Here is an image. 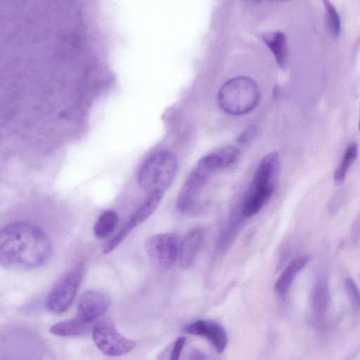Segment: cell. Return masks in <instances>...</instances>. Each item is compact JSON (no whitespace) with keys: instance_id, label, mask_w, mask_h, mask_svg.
<instances>
[{"instance_id":"6da1fadb","label":"cell","mask_w":360,"mask_h":360,"mask_svg":"<svg viewBox=\"0 0 360 360\" xmlns=\"http://www.w3.org/2000/svg\"><path fill=\"white\" fill-rule=\"evenodd\" d=\"M1 5L2 51L87 56L112 48L101 0H5Z\"/></svg>"},{"instance_id":"4fadbf2b","label":"cell","mask_w":360,"mask_h":360,"mask_svg":"<svg viewBox=\"0 0 360 360\" xmlns=\"http://www.w3.org/2000/svg\"><path fill=\"white\" fill-rule=\"evenodd\" d=\"M205 237L202 227H195L188 231L180 241L179 265L181 269H190L195 263Z\"/></svg>"},{"instance_id":"9c48e42d","label":"cell","mask_w":360,"mask_h":360,"mask_svg":"<svg viewBox=\"0 0 360 360\" xmlns=\"http://www.w3.org/2000/svg\"><path fill=\"white\" fill-rule=\"evenodd\" d=\"M92 338L95 345L104 354L118 356L127 354L134 349L136 342L122 335L113 322L104 319L94 323Z\"/></svg>"},{"instance_id":"7c38bea8","label":"cell","mask_w":360,"mask_h":360,"mask_svg":"<svg viewBox=\"0 0 360 360\" xmlns=\"http://www.w3.org/2000/svg\"><path fill=\"white\" fill-rule=\"evenodd\" d=\"M187 333L206 338L221 354L225 350L228 344V337L224 327L219 323L210 320H197L184 327Z\"/></svg>"},{"instance_id":"44dd1931","label":"cell","mask_w":360,"mask_h":360,"mask_svg":"<svg viewBox=\"0 0 360 360\" xmlns=\"http://www.w3.org/2000/svg\"><path fill=\"white\" fill-rule=\"evenodd\" d=\"M345 288L354 307L360 310V289L351 278L345 280Z\"/></svg>"},{"instance_id":"8fae6325","label":"cell","mask_w":360,"mask_h":360,"mask_svg":"<svg viewBox=\"0 0 360 360\" xmlns=\"http://www.w3.org/2000/svg\"><path fill=\"white\" fill-rule=\"evenodd\" d=\"M110 303V296L105 291L87 290L79 299L77 316L86 322H94L107 311Z\"/></svg>"},{"instance_id":"d6986e66","label":"cell","mask_w":360,"mask_h":360,"mask_svg":"<svg viewBox=\"0 0 360 360\" xmlns=\"http://www.w3.org/2000/svg\"><path fill=\"white\" fill-rule=\"evenodd\" d=\"M358 155V146L356 143L349 144L336 168L334 174V181L337 184H341L345 178L348 169L356 160Z\"/></svg>"},{"instance_id":"52a82bcc","label":"cell","mask_w":360,"mask_h":360,"mask_svg":"<svg viewBox=\"0 0 360 360\" xmlns=\"http://www.w3.org/2000/svg\"><path fill=\"white\" fill-rule=\"evenodd\" d=\"M180 240L174 233H157L150 236L145 243L150 262L158 271L169 270L179 256Z\"/></svg>"},{"instance_id":"277c9868","label":"cell","mask_w":360,"mask_h":360,"mask_svg":"<svg viewBox=\"0 0 360 360\" xmlns=\"http://www.w3.org/2000/svg\"><path fill=\"white\" fill-rule=\"evenodd\" d=\"M280 159L276 152L265 155L257 165L242 205L245 217L257 214L274 194L280 174Z\"/></svg>"},{"instance_id":"7402d4cb","label":"cell","mask_w":360,"mask_h":360,"mask_svg":"<svg viewBox=\"0 0 360 360\" xmlns=\"http://www.w3.org/2000/svg\"><path fill=\"white\" fill-rule=\"evenodd\" d=\"M257 129L255 126H248L238 136L237 142L241 145L250 143L257 136Z\"/></svg>"},{"instance_id":"5bb4252c","label":"cell","mask_w":360,"mask_h":360,"mask_svg":"<svg viewBox=\"0 0 360 360\" xmlns=\"http://www.w3.org/2000/svg\"><path fill=\"white\" fill-rule=\"evenodd\" d=\"M309 260L308 255H302L294 259L287 265L275 283V290L278 295L283 297L288 293L296 276Z\"/></svg>"},{"instance_id":"5b68a950","label":"cell","mask_w":360,"mask_h":360,"mask_svg":"<svg viewBox=\"0 0 360 360\" xmlns=\"http://www.w3.org/2000/svg\"><path fill=\"white\" fill-rule=\"evenodd\" d=\"M260 90L251 78L238 76L226 81L217 94L219 105L231 115H243L253 110L260 101Z\"/></svg>"},{"instance_id":"ba28073f","label":"cell","mask_w":360,"mask_h":360,"mask_svg":"<svg viewBox=\"0 0 360 360\" xmlns=\"http://www.w3.org/2000/svg\"><path fill=\"white\" fill-rule=\"evenodd\" d=\"M84 273V266L77 265L56 283L46 299V307L51 311L60 314L70 308L77 295Z\"/></svg>"},{"instance_id":"2e32d148","label":"cell","mask_w":360,"mask_h":360,"mask_svg":"<svg viewBox=\"0 0 360 360\" xmlns=\"http://www.w3.org/2000/svg\"><path fill=\"white\" fill-rule=\"evenodd\" d=\"M94 322H86L77 316L74 319L60 321L52 325L50 333L58 336H78L92 331Z\"/></svg>"},{"instance_id":"3957f363","label":"cell","mask_w":360,"mask_h":360,"mask_svg":"<svg viewBox=\"0 0 360 360\" xmlns=\"http://www.w3.org/2000/svg\"><path fill=\"white\" fill-rule=\"evenodd\" d=\"M233 146L224 147L202 157L188 173L176 198V208L184 214L196 207L204 187L217 170L234 164L240 156Z\"/></svg>"},{"instance_id":"d4e9b609","label":"cell","mask_w":360,"mask_h":360,"mask_svg":"<svg viewBox=\"0 0 360 360\" xmlns=\"http://www.w3.org/2000/svg\"><path fill=\"white\" fill-rule=\"evenodd\" d=\"M359 131H360V118H359Z\"/></svg>"},{"instance_id":"ffe728a7","label":"cell","mask_w":360,"mask_h":360,"mask_svg":"<svg viewBox=\"0 0 360 360\" xmlns=\"http://www.w3.org/2000/svg\"><path fill=\"white\" fill-rule=\"evenodd\" d=\"M325 10V22L329 33L333 37H338L341 32L339 14L330 0H323Z\"/></svg>"},{"instance_id":"484cf974","label":"cell","mask_w":360,"mask_h":360,"mask_svg":"<svg viewBox=\"0 0 360 360\" xmlns=\"http://www.w3.org/2000/svg\"><path fill=\"white\" fill-rule=\"evenodd\" d=\"M256 1H262V0H256Z\"/></svg>"},{"instance_id":"e0dca14e","label":"cell","mask_w":360,"mask_h":360,"mask_svg":"<svg viewBox=\"0 0 360 360\" xmlns=\"http://www.w3.org/2000/svg\"><path fill=\"white\" fill-rule=\"evenodd\" d=\"M262 39L272 52L277 65L281 69L286 66L288 56L287 39L285 33L276 31L262 35Z\"/></svg>"},{"instance_id":"7a4b0ae2","label":"cell","mask_w":360,"mask_h":360,"mask_svg":"<svg viewBox=\"0 0 360 360\" xmlns=\"http://www.w3.org/2000/svg\"><path fill=\"white\" fill-rule=\"evenodd\" d=\"M51 243L39 226L25 221H15L4 226L0 233V264L16 271H30L46 263Z\"/></svg>"},{"instance_id":"603a6c76","label":"cell","mask_w":360,"mask_h":360,"mask_svg":"<svg viewBox=\"0 0 360 360\" xmlns=\"http://www.w3.org/2000/svg\"><path fill=\"white\" fill-rule=\"evenodd\" d=\"M186 339L184 337H179L174 342L169 359L177 360L179 359L183 348L186 344Z\"/></svg>"},{"instance_id":"9a60e30c","label":"cell","mask_w":360,"mask_h":360,"mask_svg":"<svg viewBox=\"0 0 360 360\" xmlns=\"http://www.w3.org/2000/svg\"><path fill=\"white\" fill-rule=\"evenodd\" d=\"M329 302L330 295L327 282L325 278L321 277L316 281L310 297L311 309L317 320H321L324 317Z\"/></svg>"},{"instance_id":"30bf717a","label":"cell","mask_w":360,"mask_h":360,"mask_svg":"<svg viewBox=\"0 0 360 360\" xmlns=\"http://www.w3.org/2000/svg\"><path fill=\"white\" fill-rule=\"evenodd\" d=\"M163 191H156L148 193L147 197L142 204L131 214L127 221L122 227L120 231L112 238L104 246L103 252L108 254L112 251L128 234L138 225L145 221L152 215L159 206L163 195Z\"/></svg>"},{"instance_id":"cb8c5ba5","label":"cell","mask_w":360,"mask_h":360,"mask_svg":"<svg viewBox=\"0 0 360 360\" xmlns=\"http://www.w3.org/2000/svg\"><path fill=\"white\" fill-rule=\"evenodd\" d=\"M351 238L354 243L360 240V214L354 219L351 229Z\"/></svg>"},{"instance_id":"ac0fdd59","label":"cell","mask_w":360,"mask_h":360,"mask_svg":"<svg viewBox=\"0 0 360 360\" xmlns=\"http://www.w3.org/2000/svg\"><path fill=\"white\" fill-rule=\"evenodd\" d=\"M119 222L117 213L112 210L103 212L94 226V233L96 238H105L116 229Z\"/></svg>"},{"instance_id":"8992f818","label":"cell","mask_w":360,"mask_h":360,"mask_svg":"<svg viewBox=\"0 0 360 360\" xmlns=\"http://www.w3.org/2000/svg\"><path fill=\"white\" fill-rule=\"evenodd\" d=\"M178 169V158L174 153L157 152L141 165L137 174L138 184L148 193L156 191L165 192L172 184Z\"/></svg>"}]
</instances>
